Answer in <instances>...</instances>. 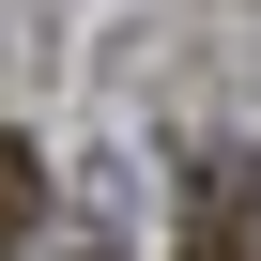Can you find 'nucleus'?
<instances>
[{
	"mask_svg": "<svg viewBox=\"0 0 261 261\" xmlns=\"http://www.w3.org/2000/svg\"><path fill=\"white\" fill-rule=\"evenodd\" d=\"M169 261H261V185H246L230 154H185V230H169Z\"/></svg>",
	"mask_w": 261,
	"mask_h": 261,
	"instance_id": "obj_1",
	"label": "nucleus"
},
{
	"mask_svg": "<svg viewBox=\"0 0 261 261\" xmlns=\"http://www.w3.org/2000/svg\"><path fill=\"white\" fill-rule=\"evenodd\" d=\"M46 230V169H31V139H0V246H31Z\"/></svg>",
	"mask_w": 261,
	"mask_h": 261,
	"instance_id": "obj_2",
	"label": "nucleus"
}]
</instances>
